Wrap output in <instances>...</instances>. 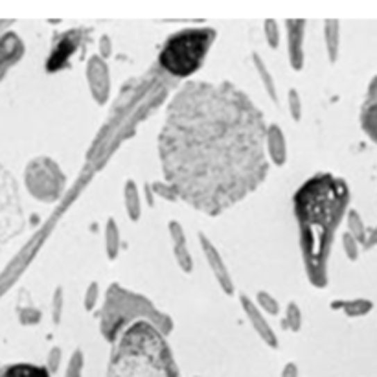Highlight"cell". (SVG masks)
<instances>
[{
  "label": "cell",
  "instance_id": "28",
  "mask_svg": "<svg viewBox=\"0 0 377 377\" xmlns=\"http://www.w3.org/2000/svg\"><path fill=\"white\" fill-rule=\"evenodd\" d=\"M98 294H100V287H98V283L92 282L89 287H87V291H85L83 304H85V309H87V311H92V309H94L96 302H98V299H100Z\"/></svg>",
  "mask_w": 377,
  "mask_h": 377
},
{
  "label": "cell",
  "instance_id": "20",
  "mask_svg": "<svg viewBox=\"0 0 377 377\" xmlns=\"http://www.w3.org/2000/svg\"><path fill=\"white\" fill-rule=\"evenodd\" d=\"M326 44H328V56L330 61L333 63L337 59V52H339V22L328 21L326 22Z\"/></svg>",
  "mask_w": 377,
  "mask_h": 377
},
{
  "label": "cell",
  "instance_id": "13",
  "mask_svg": "<svg viewBox=\"0 0 377 377\" xmlns=\"http://www.w3.org/2000/svg\"><path fill=\"white\" fill-rule=\"evenodd\" d=\"M240 302H241V305H243V309H245V315L249 317L252 326H254V330L258 331V335L262 337L263 341L267 342L271 348H278V341H276V335H274L273 328L267 324V320L263 319V315L260 313V309L252 304L251 300L246 299L245 294H241Z\"/></svg>",
  "mask_w": 377,
  "mask_h": 377
},
{
  "label": "cell",
  "instance_id": "14",
  "mask_svg": "<svg viewBox=\"0 0 377 377\" xmlns=\"http://www.w3.org/2000/svg\"><path fill=\"white\" fill-rule=\"evenodd\" d=\"M265 149H267L269 157L273 158V162L278 166H283L287 160V144L283 137L282 127L273 124L267 127V135H265Z\"/></svg>",
  "mask_w": 377,
  "mask_h": 377
},
{
  "label": "cell",
  "instance_id": "11",
  "mask_svg": "<svg viewBox=\"0 0 377 377\" xmlns=\"http://www.w3.org/2000/svg\"><path fill=\"white\" fill-rule=\"evenodd\" d=\"M361 127L368 138L377 144V76L368 85L367 98L362 101Z\"/></svg>",
  "mask_w": 377,
  "mask_h": 377
},
{
  "label": "cell",
  "instance_id": "25",
  "mask_svg": "<svg viewBox=\"0 0 377 377\" xmlns=\"http://www.w3.org/2000/svg\"><path fill=\"white\" fill-rule=\"evenodd\" d=\"M19 320L24 326H35L41 320V311L35 308H21L19 309Z\"/></svg>",
  "mask_w": 377,
  "mask_h": 377
},
{
  "label": "cell",
  "instance_id": "35",
  "mask_svg": "<svg viewBox=\"0 0 377 377\" xmlns=\"http://www.w3.org/2000/svg\"><path fill=\"white\" fill-rule=\"evenodd\" d=\"M282 377H299V368H296V365H294V362H287L285 368H283Z\"/></svg>",
  "mask_w": 377,
  "mask_h": 377
},
{
  "label": "cell",
  "instance_id": "17",
  "mask_svg": "<svg viewBox=\"0 0 377 377\" xmlns=\"http://www.w3.org/2000/svg\"><path fill=\"white\" fill-rule=\"evenodd\" d=\"M105 246H107V256H109V260L112 262V260L118 256V251H120V231H118V225L115 223V219L107 221Z\"/></svg>",
  "mask_w": 377,
  "mask_h": 377
},
{
  "label": "cell",
  "instance_id": "7",
  "mask_svg": "<svg viewBox=\"0 0 377 377\" xmlns=\"http://www.w3.org/2000/svg\"><path fill=\"white\" fill-rule=\"evenodd\" d=\"M83 39H85L83 30H69V32L59 33V35L53 39L52 52L48 56L47 61L48 72H58V70L67 69L70 58L76 53V50H78Z\"/></svg>",
  "mask_w": 377,
  "mask_h": 377
},
{
  "label": "cell",
  "instance_id": "31",
  "mask_svg": "<svg viewBox=\"0 0 377 377\" xmlns=\"http://www.w3.org/2000/svg\"><path fill=\"white\" fill-rule=\"evenodd\" d=\"M168 228H169V234H171L173 246L186 245V237H184V231H183V226H181V223H177V221H169Z\"/></svg>",
  "mask_w": 377,
  "mask_h": 377
},
{
  "label": "cell",
  "instance_id": "34",
  "mask_svg": "<svg viewBox=\"0 0 377 377\" xmlns=\"http://www.w3.org/2000/svg\"><path fill=\"white\" fill-rule=\"evenodd\" d=\"M59 362H61V348L56 346L50 350V355H48V372H56L59 368Z\"/></svg>",
  "mask_w": 377,
  "mask_h": 377
},
{
  "label": "cell",
  "instance_id": "1",
  "mask_svg": "<svg viewBox=\"0 0 377 377\" xmlns=\"http://www.w3.org/2000/svg\"><path fill=\"white\" fill-rule=\"evenodd\" d=\"M263 112L228 81H188L175 92L158 135L166 184L177 199L219 215L269 171Z\"/></svg>",
  "mask_w": 377,
  "mask_h": 377
},
{
  "label": "cell",
  "instance_id": "18",
  "mask_svg": "<svg viewBox=\"0 0 377 377\" xmlns=\"http://www.w3.org/2000/svg\"><path fill=\"white\" fill-rule=\"evenodd\" d=\"M331 308H342V311H344L348 317H362V315H367L370 309H372V302L370 300H346V302H333L331 304Z\"/></svg>",
  "mask_w": 377,
  "mask_h": 377
},
{
  "label": "cell",
  "instance_id": "10",
  "mask_svg": "<svg viewBox=\"0 0 377 377\" xmlns=\"http://www.w3.org/2000/svg\"><path fill=\"white\" fill-rule=\"evenodd\" d=\"M199 243H201V246H203V251H205L206 260H208L210 267H212V271H214L221 289H223L226 294H232L234 293V283H232L231 273H228V269H226L225 262H223V258H221V254L214 246V243H212V241L206 237V234H203V232L199 234Z\"/></svg>",
  "mask_w": 377,
  "mask_h": 377
},
{
  "label": "cell",
  "instance_id": "32",
  "mask_svg": "<svg viewBox=\"0 0 377 377\" xmlns=\"http://www.w3.org/2000/svg\"><path fill=\"white\" fill-rule=\"evenodd\" d=\"M265 39L269 47L276 48L280 42V33H278V24L274 21H265Z\"/></svg>",
  "mask_w": 377,
  "mask_h": 377
},
{
  "label": "cell",
  "instance_id": "9",
  "mask_svg": "<svg viewBox=\"0 0 377 377\" xmlns=\"http://www.w3.org/2000/svg\"><path fill=\"white\" fill-rule=\"evenodd\" d=\"M24 56V42L15 32H8L0 35V81L11 67H15Z\"/></svg>",
  "mask_w": 377,
  "mask_h": 377
},
{
  "label": "cell",
  "instance_id": "19",
  "mask_svg": "<svg viewBox=\"0 0 377 377\" xmlns=\"http://www.w3.org/2000/svg\"><path fill=\"white\" fill-rule=\"evenodd\" d=\"M252 59H254V67H256L258 74H260V79H262L263 85H265V87H267V92H269V96H271V100L276 101V103H278L276 85H274L273 76H271V74H269L267 67H265V63H263L262 59H260V56H258L256 52L252 53Z\"/></svg>",
  "mask_w": 377,
  "mask_h": 377
},
{
  "label": "cell",
  "instance_id": "30",
  "mask_svg": "<svg viewBox=\"0 0 377 377\" xmlns=\"http://www.w3.org/2000/svg\"><path fill=\"white\" fill-rule=\"evenodd\" d=\"M357 243H359V241L346 232L344 237H342V245H344L346 256L350 258V260H357V256H359V245H357Z\"/></svg>",
  "mask_w": 377,
  "mask_h": 377
},
{
  "label": "cell",
  "instance_id": "36",
  "mask_svg": "<svg viewBox=\"0 0 377 377\" xmlns=\"http://www.w3.org/2000/svg\"><path fill=\"white\" fill-rule=\"evenodd\" d=\"M101 48H103V50H101L100 58L101 59L109 58V56H110V39L107 35L101 37Z\"/></svg>",
  "mask_w": 377,
  "mask_h": 377
},
{
  "label": "cell",
  "instance_id": "12",
  "mask_svg": "<svg viewBox=\"0 0 377 377\" xmlns=\"http://www.w3.org/2000/svg\"><path fill=\"white\" fill-rule=\"evenodd\" d=\"M287 35H289V63L294 70L304 69V21H287Z\"/></svg>",
  "mask_w": 377,
  "mask_h": 377
},
{
  "label": "cell",
  "instance_id": "37",
  "mask_svg": "<svg viewBox=\"0 0 377 377\" xmlns=\"http://www.w3.org/2000/svg\"><path fill=\"white\" fill-rule=\"evenodd\" d=\"M13 24V21H0V35L8 32V28Z\"/></svg>",
  "mask_w": 377,
  "mask_h": 377
},
{
  "label": "cell",
  "instance_id": "6",
  "mask_svg": "<svg viewBox=\"0 0 377 377\" xmlns=\"http://www.w3.org/2000/svg\"><path fill=\"white\" fill-rule=\"evenodd\" d=\"M24 181H26L28 192L42 203H52L58 199L65 184L63 173L58 164L47 157L33 158L32 162L28 164Z\"/></svg>",
  "mask_w": 377,
  "mask_h": 377
},
{
  "label": "cell",
  "instance_id": "5",
  "mask_svg": "<svg viewBox=\"0 0 377 377\" xmlns=\"http://www.w3.org/2000/svg\"><path fill=\"white\" fill-rule=\"evenodd\" d=\"M214 28H186L166 39L158 53V65L173 78H188L203 67L214 44Z\"/></svg>",
  "mask_w": 377,
  "mask_h": 377
},
{
  "label": "cell",
  "instance_id": "26",
  "mask_svg": "<svg viewBox=\"0 0 377 377\" xmlns=\"http://www.w3.org/2000/svg\"><path fill=\"white\" fill-rule=\"evenodd\" d=\"M289 110H291L294 122H299L302 116V101H300V94L296 89L289 90Z\"/></svg>",
  "mask_w": 377,
  "mask_h": 377
},
{
  "label": "cell",
  "instance_id": "24",
  "mask_svg": "<svg viewBox=\"0 0 377 377\" xmlns=\"http://www.w3.org/2000/svg\"><path fill=\"white\" fill-rule=\"evenodd\" d=\"M83 367H85L83 351L76 350L74 351V355L70 357L69 368H67V374H65V377H81L83 376Z\"/></svg>",
  "mask_w": 377,
  "mask_h": 377
},
{
  "label": "cell",
  "instance_id": "4",
  "mask_svg": "<svg viewBox=\"0 0 377 377\" xmlns=\"http://www.w3.org/2000/svg\"><path fill=\"white\" fill-rule=\"evenodd\" d=\"M137 320H147L157 328L162 335H168L173 324L169 317L158 313V309L140 294L129 293L118 283L110 285L107 300L101 309V333L107 341L115 342L124 328Z\"/></svg>",
  "mask_w": 377,
  "mask_h": 377
},
{
  "label": "cell",
  "instance_id": "33",
  "mask_svg": "<svg viewBox=\"0 0 377 377\" xmlns=\"http://www.w3.org/2000/svg\"><path fill=\"white\" fill-rule=\"evenodd\" d=\"M151 188L153 194L158 195V197H164L166 201H177V195L173 194V190L166 183H155L151 184Z\"/></svg>",
  "mask_w": 377,
  "mask_h": 377
},
{
  "label": "cell",
  "instance_id": "27",
  "mask_svg": "<svg viewBox=\"0 0 377 377\" xmlns=\"http://www.w3.org/2000/svg\"><path fill=\"white\" fill-rule=\"evenodd\" d=\"M258 302H260L262 309H265L267 313L276 315L278 311H280V305H278L276 300H274L269 293H265V291H260V293H258Z\"/></svg>",
  "mask_w": 377,
  "mask_h": 377
},
{
  "label": "cell",
  "instance_id": "21",
  "mask_svg": "<svg viewBox=\"0 0 377 377\" xmlns=\"http://www.w3.org/2000/svg\"><path fill=\"white\" fill-rule=\"evenodd\" d=\"M348 228H350L348 232L350 236L355 237L357 241H365V225L355 210H350V214H348Z\"/></svg>",
  "mask_w": 377,
  "mask_h": 377
},
{
  "label": "cell",
  "instance_id": "8",
  "mask_svg": "<svg viewBox=\"0 0 377 377\" xmlns=\"http://www.w3.org/2000/svg\"><path fill=\"white\" fill-rule=\"evenodd\" d=\"M87 81H89L90 92H92L96 103L103 105L109 98L110 79L109 69H107V65L100 56H94L87 65Z\"/></svg>",
  "mask_w": 377,
  "mask_h": 377
},
{
  "label": "cell",
  "instance_id": "3",
  "mask_svg": "<svg viewBox=\"0 0 377 377\" xmlns=\"http://www.w3.org/2000/svg\"><path fill=\"white\" fill-rule=\"evenodd\" d=\"M107 377H181L166 337L147 320L124 328L115 341Z\"/></svg>",
  "mask_w": 377,
  "mask_h": 377
},
{
  "label": "cell",
  "instance_id": "22",
  "mask_svg": "<svg viewBox=\"0 0 377 377\" xmlns=\"http://www.w3.org/2000/svg\"><path fill=\"white\" fill-rule=\"evenodd\" d=\"M173 254H175V260H177V263L181 265L184 273H192L194 271V260L190 256L186 245L173 246Z\"/></svg>",
  "mask_w": 377,
  "mask_h": 377
},
{
  "label": "cell",
  "instance_id": "15",
  "mask_svg": "<svg viewBox=\"0 0 377 377\" xmlns=\"http://www.w3.org/2000/svg\"><path fill=\"white\" fill-rule=\"evenodd\" d=\"M0 377H50L47 367L32 362H11L0 367Z\"/></svg>",
  "mask_w": 377,
  "mask_h": 377
},
{
  "label": "cell",
  "instance_id": "16",
  "mask_svg": "<svg viewBox=\"0 0 377 377\" xmlns=\"http://www.w3.org/2000/svg\"><path fill=\"white\" fill-rule=\"evenodd\" d=\"M126 210L133 221L140 219V195H138V188L135 181H127L126 183Z\"/></svg>",
  "mask_w": 377,
  "mask_h": 377
},
{
  "label": "cell",
  "instance_id": "23",
  "mask_svg": "<svg viewBox=\"0 0 377 377\" xmlns=\"http://www.w3.org/2000/svg\"><path fill=\"white\" fill-rule=\"evenodd\" d=\"M285 328H289L291 331H299L302 328V313H300V308L296 302H289Z\"/></svg>",
  "mask_w": 377,
  "mask_h": 377
},
{
  "label": "cell",
  "instance_id": "2",
  "mask_svg": "<svg viewBox=\"0 0 377 377\" xmlns=\"http://www.w3.org/2000/svg\"><path fill=\"white\" fill-rule=\"evenodd\" d=\"M348 201V184L331 173H317L308 178L293 197L305 273L315 287H324L328 283L326 271L331 243Z\"/></svg>",
  "mask_w": 377,
  "mask_h": 377
},
{
  "label": "cell",
  "instance_id": "29",
  "mask_svg": "<svg viewBox=\"0 0 377 377\" xmlns=\"http://www.w3.org/2000/svg\"><path fill=\"white\" fill-rule=\"evenodd\" d=\"M52 320L53 324H59V320H61V313H63V291L61 287L56 289V293H53V304H52Z\"/></svg>",
  "mask_w": 377,
  "mask_h": 377
}]
</instances>
